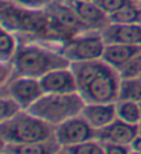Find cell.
<instances>
[{
  "label": "cell",
  "instance_id": "cell-28",
  "mask_svg": "<svg viewBox=\"0 0 141 154\" xmlns=\"http://www.w3.org/2000/svg\"><path fill=\"white\" fill-rule=\"evenodd\" d=\"M49 2H62V0H49Z\"/></svg>",
  "mask_w": 141,
  "mask_h": 154
},
{
  "label": "cell",
  "instance_id": "cell-22",
  "mask_svg": "<svg viewBox=\"0 0 141 154\" xmlns=\"http://www.w3.org/2000/svg\"><path fill=\"white\" fill-rule=\"evenodd\" d=\"M120 78H140L141 75V50L130 58L119 71Z\"/></svg>",
  "mask_w": 141,
  "mask_h": 154
},
{
  "label": "cell",
  "instance_id": "cell-27",
  "mask_svg": "<svg viewBox=\"0 0 141 154\" xmlns=\"http://www.w3.org/2000/svg\"><path fill=\"white\" fill-rule=\"evenodd\" d=\"M136 128H137V135H138V136H141V121L138 122L137 125H136Z\"/></svg>",
  "mask_w": 141,
  "mask_h": 154
},
{
  "label": "cell",
  "instance_id": "cell-9",
  "mask_svg": "<svg viewBox=\"0 0 141 154\" xmlns=\"http://www.w3.org/2000/svg\"><path fill=\"white\" fill-rule=\"evenodd\" d=\"M100 31L105 40V45L116 43L141 46V24H119L110 21Z\"/></svg>",
  "mask_w": 141,
  "mask_h": 154
},
{
  "label": "cell",
  "instance_id": "cell-10",
  "mask_svg": "<svg viewBox=\"0 0 141 154\" xmlns=\"http://www.w3.org/2000/svg\"><path fill=\"white\" fill-rule=\"evenodd\" d=\"M44 10L51 17V20L56 21L70 36L87 29L83 25V22L78 18V15L75 14V11L70 8V6L67 3V0H62V2H50Z\"/></svg>",
  "mask_w": 141,
  "mask_h": 154
},
{
  "label": "cell",
  "instance_id": "cell-31",
  "mask_svg": "<svg viewBox=\"0 0 141 154\" xmlns=\"http://www.w3.org/2000/svg\"><path fill=\"white\" fill-rule=\"evenodd\" d=\"M140 78H141V75H140Z\"/></svg>",
  "mask_w": 141,
  "mask_h": 154
},
{
  "label": "cell",
  "instance_id": "cell-11",
  "mask_svg": "<svg viewBox=\"0 0 141 154\" xmlns=\"http://www.w3.org/2000/svg\"><path fill=\"white\" fill-rule=\"evenodd\" d=\"M75 14L87 29H101L110 22V17L95 4L94 0H67Z\"/></svg>",
  "mask_w": 141,
  "mask_h": 154
},
{
  "label": "cell",
  "instance_id": "cell-26",
  "mask_svg": "<svg viewBox=\"0 0 141 154\" xmlns=\"http://www.w3.org/2000/svg\"><path fill=\"white\" fill-rule=\"evenodd\" d=\"M130 151L131 154H141V136H136L133 140L130 142Z\"/></svg>",
  "mask_w": 141,
  "mask_h": 154
},
{
  "label": "cell",
  "instance_id": "cell-17",
  "mask_svg": "<svg viewBox=\"0 0 141 154\" xmlns=\"http://www.w3.org/2000/svg\"><path fill=\"white\" fill-rule=\"evenodd\" d=\"M110 21L119 24H141V4L138 0H127L123 7L110 15Z\"/></svg>",
  "mask_w": 141,
  "mask_h": 154
},
{
  "label": "cell",
  "instance_id": "cell-6",
  "mask_svg": "<svg viewBox=\"0 0 141 154\" xmlns=\"http://www.w3.org/2000/svg\"><path fill=\"white\" fill-rule=\"evenodd\" d=\"M97 139V131L90 126L80 114L70 117L67 121L54 126V140L61 149Z\"/></svg>",
  "mask_w": 141,
  "mask_h": 154
},
{
  "label": "cell",
  "instance_id": "cell-13",
  "mask_svg": "<svg viewBox=\"0 0 141 154\" xmlns=\"http://www.w3.org/2000/svg\"><path fill=\"white\" fill-rule=\"evenodd\" d=\"M137 136L136 125L127 124L120 119H115L108 126L97 131V139L100 142H113V143L130 144V142Z\"/></svg>",
  "mask_w": 141,
  "mask_h": 154
},
{
  "label": "cell",
  "instance_id": "cell-16",
  "mask_svg": "<svg viewBox=\"0 0 141 154\" xmlns=\"http://www.w3.org/2000/svg\"><path fill=\"white\" fill-rule=\"evenodd\" d=\"M20 46V36L10 29L2 26L0 31V61L11 63Z\"/></svg>",
  "mask_w": 141,
  "mask_h": 154
},
{
  "label": "cell",
  "instance_id": "cell-23",
  "mask_svg": "<svg viewBox=\"0 0 141 154\" xmlns=\"http://www.w3.org/2000/svg\"><path fill=\"white\" fill-rule=\"evenodd\" d=\"M94 2L108 17L113 13H116L119 8H122L127 3V0H94Z\"/></svg>",
  "mask_w": 141,
  "mask_h": 154
},
{
  "label": "cell",
  "instance_id": "cell-14",
  "mask_svg": "<svg viewBox=\"0 0 141 154\" xmlns=\"http://www.w3.org/2000/svg\"><path fill=\"white\" fill-rule=\"evenodd\" d=\"M141 50V46L136 45H116V43H108L105 45L104 53H102V60L108 65L116 71H120L122 67L130 60L133 56Z\"/></svg>",
  "mask_w": 141,
  "mask_h": 154
},
{
  "label": "cell",
  "instance_id": "cell-1",
  "mask_svg": "<svg viewBox=\"0 0 141 154\" xmlns=\"http://www.w3.org/2000/svg\"><path fill=\"white\" fill-rule=\"evenodd\" d=\"M78 82V93L85 103H115L119 96V71L102 58L72 63Z\"/></svg>",
  "mask_w": 141,
  "mask_h": 154
},
{
  "label": "cell",
  "instance_id": "cell-25",
  "mask_svg": "<svg viewBox=\"0 0 141 154\" xmlns=\"http://www.w3.org/2000/svg\"><path fill=\"white\" fill-rule=\"evenodd\" d=\"M11 2L26 10H44L50 3L49 0H11Z\"/></svg>",
  "mask_w": 141,
  "mask_h": 154
},
{
  "label": "cell",
  "instance_id": "cell-12",
  "mask_svg": "<svg viewBox=\"0 0 141 154\" xmlns=\"http://www.w3.org/2000/svg\"><path fill=\"white\" fill-rule=\"evenodd\" d=\"M80 115L95 131L105 128L116 119V101L115 103H85Z\"/></svg>",
  "mask_w": 141,
  "mask_h": 154
},
{
  "label": "cell",
  "instance_id": "cell-4",
  "mask_svg": "<svg viewBox=\"0 0 141 154\" xmlns=\"http://www.w3.org/2000/svg\"><path fill=\"white\" fill-rule=\"evenodd\" d=\"M85 100L78 92L74 93H43L28 108V111L44 119L50 125L57 126L70 117L79 115Z\"/></svg>",
  "mask_w": 141,
  "mask_h": 154
},
{
  "label": "cell",
  "instance_id": "cell-5",
  "mask_svg": "<svg viewBox=\"0 0 141 154\" xmlns=\"http://www.w3.org/2000/svg\"><path fill=\"white\" fill-rule=\"evenodd\" d=\"M105 49V40L98 29H86L72 35L61 45V53L72 63L98 60Z\"/></svg>",
  "mask_w": 141,
  "mask_h": 154
},
{
  "label": "cell",
  "instance_id": "cell-19",
  "mask_svg": "<svg viewBox=\"0 0 141 154\" xmlns=\"http://www.w3.org/2000/svg\"><path fill=\"white\" fill-rule=\"evenodd\" d=\"M118 100L141 103V78H120Z\"/></svg>",
  "mask_w": 141,
  "mask_h": 154
},
{
  "label": "cell",
  "instance_id": "cell-8",
  "mask_svg": "<svg viewBox=\"0 0 141 154\" xmlns=\"http://www.w3.org/2000/svg\"><path fill=\"white\" fill-rule=\"evenodd\" d=\"M44 93H74L78 92V82L72 67L56 68L39 78Z\"/></svg>",
  "mask_w": 141,
  "mask_h": 154
},
{
  "label": "cell",
  "instance_id": "cell-7",
  "mask_svg": "<svg viewBox=\"0 0 141 154\" xmlns=\"http://www.w3.org/2000/svg\"><path fill=\"white\" fill-rule=\"evenodd\" d=\"M43 93L39 79L26 75H14L7 83L2 85V94L11 96L24 110H28Z\"/></svg>",
  "mask_w": 141,
  "mask_h": 154
},
{
  "label": "cell",
  "instance_id": "cell-21",
  "mask_svg": "<svg viewBox=\"0 0 141 154\" xmlns=\"http://www.w3.org/2000/svg\"><path fill=\"white\" fill-rule=\"evenodd\" d=\"M24 108L20 106L17 100H14L11 96L7 94H2L0 96V121H6V119L13 118Z\"/></svg>",
  "mask_w": 141,
  "mask_h": 154
},
{
  "label": "cell",
  "instance_id": "cell-15",
  "mask_svg": "<svg viewBox=\"0 0 141 154\" xmlns=\"http://www.w3.org/2000/svg\"><path fill=\"white\" fill-rule=\"evenodd\" d=\"M3 154H53L61 153V147L56 140L44 143H3L0 147Z\"/></svg>",
  "mask_w": 141,
  "mask_h": 154
},
{
  "label": "cell",
  "instance_id": "cell-2",
  "mask_svg": "<svg viewBox=\"0 0 141 154\" xmlns=\"http://www.w3.org/2000/svg\"><path fill=\"white\" fill-rule=\"evenodd\" d=\"M11 64L14 67L15 75L39 79L51 69L69 67L70 63L61 53L58 46L56 47L53 43L24 35V39L20 38V46Z\"/></svg>",
  "mask_w": 141,
  "mask_h": 154
},
{
  "label": "cell",
  "instance_id": "cell-24",
  "mask_svg": "<svg viewBox=\"0 0 141 154\" xmlns=\"http://www.w3.org/2000/svg\"><path fill=\"white\" fill-rule=\"evenodd\" d=\"M104 154H131L130 146L122 143H113V142H101Z\"/></svg>",
  "mask_w": 141,
  "mask_h": 154
},
{
  "label": "cell",
  "instance_id": "cell-29",
  "mask_svg": "<svg viewBox=\"0 0 141 154\" xmlns=\"http://www.w3.org/2000/svg\"><path fill=\"white\" fill-rule=\"evenodd\" d=\"M138 3H140V4H141V0H138Z\"/></svg>",
  "mask_w": 141,
  "mask_h": 154
},
{
  "label": "cell",
  "instance_id": "cell-30",
  "mask_svg": "<svg viewBox=\"0 0 141 154\" xmlns=\"http://www.w3.org/2000/svg\"><path fill=\"white\" fill-rule=\"evenodd\" d=\"M140 106H141V103H140Z\"/></svg>",
  "mask_w": 141,
  "mask_h": 154
},
{
  "label": "cell",
  "instance_id": "cell-20",
  "mask_svg": "<svg viewBox=\"0 0 141 154\" xmlns=\"http://www.w3.org/2000/svg\"><path fill=\"white\" fill-rule=\"evenodd\" d=\"M61 153L68 154H104L102 143L98 139H92L83 143H78L74 146H68L61 149Z\"/></svg>",
  "mask_w": 141,
  "mask_h": 154
},
{
  "label": "cell",
  "instance_id": "cell-18",
  "mask_svg": "<svg viewBox=\"0 0 141 154\" xmlns=\"http://www.w3.org/2000/svg\"><path fill=\"white\" fill-rule=\"evenodd\" d=\"M116 118L131 125H137L141 121V106L137 101L118 100L116 101Z\"/></svg>",
  "mask_w": 141,
  "mask_h": 154
},
{
  "label": "cell",
  "instance_id": "cell-3",
  "mask_svg": "<svg viewBox=\"0 0 141 154\" xmlns=\"http://www.w3.org/2000/svg\"><path fill=\"white\" fill-rule=\"evenodd\" d=\"M0 140L2 144L51 142L54 126L28 110H22L13 118L0 121Z\"/></svg>",
  "mask_w": 141,
  "mask_h": 154
}]
</instances>
